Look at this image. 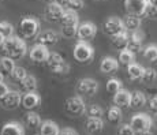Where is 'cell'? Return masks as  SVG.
<instances>
[{
    "mask_svg": "<svg viewBox=\"0 0 157 135\" xmlns=\"http://www.w3.org/2000/svg\"><path fill=\"white\" fill-rule=\"evenodd\" d=\"M144 33L141 32L140 29L135 30V32H131L128 38V44H127V49L132 51L134 53L142 51V43H144Z\"/></svg>",
    "mask_w": 157,
    "mask_h": 135,
    "instance_id": "obj_15",
    "label": "cell"
},
{
    "mask_svg": "<svg viewBox=\"0 0 157 135\" xmlns=\"http://www.w3.org/2000/svg\"><path fill=\"white\" fill-rule=\"evenodd\" d=\"M131 94L128 90L120 89L117 93L113 94V104L120 108H128L131 105Z\"/></svg>",
    "mask_w": 157,
    "mask_h": 135,
    "instance_id": "obj_19",
    "label": "cell"
},
{
    "mask_svg": "<svg viewBox=\"0 0 157 135\" xmlns=\"http://www.w3.org/2000/svg\"><path fill=\"white\" fill-rule=\"evenodd\" d=\"M124 22V26H126V30L127 32H135L141 28V18L138 15H132V14H127L123 19Z\"/></svg>",
    "mask_w": 157,
    "mask_h": 135,
    "instance_id": "obj_23",
    "label": "cell"
},
{
    "mask_svg": "<svg viewBox=\"0 0 157 135\" xmlns=\"http://www.w3.org/2000/svg\"><path fill=\"white\" fill-rule=\"evenodd\" d=\"M0 52L3 56H8L13 59H21L28 53V45L25 40L19 38L18 36H11L4 40L0 45Z\"/></svg>",
    "mask_w": 157,
    "mask_h": 135,
    "instance_id": "obj_1",
    "label": "cell"
},
{
    "mask_svg": "<svg viewBox=\"0 0 157 135\" xmlns=\"http://www.w3.org/2000/svg\"><path fill=\"white\" fill-rule=\"evenodd\" d=\"M47 66L53 74H67L70 71V66L64 62V59L62 58V55L57 52H51L49 58H48Z\"/></svg>",
    "mask_w": 157,
    "mask_h": 135,
    "instance_id": "obj_5",
    "label": "cell"
},
{
    "mask_svg": "<svg viewBox=\"0 0 157 135\" xmlns=\"http://www.w3.org/2000/svg\"><path fill=\"white\" fill-rule=\"evenodd\" d=\"M120 89H123V83H122V81L117 79V78H111L107 82V92L111 93V94L117 93Z\"/></svg>",
    "mask_w": 157,
    "mask_h": 135,
    "instance_id": "obj_33",
    "label": "cell"
},
{
    "mask_svg": "<svg viewBox=\"0 0 157 135\" xmlns=\"http://www.w3.org/2000/svg\"><path fill=\"white\" fill-rule=\"evenodd\" d=\"M60 25L62 28H79V17H78L77 11L66 10L62 21H60Z\"/></svg>",
    "mask_w": 157,
    "mask_h": 135,
    "instance_id": "obj_20",
    "label": "cell"
},
{
    "mask_svg": "<svg viewBox=\"0 0 157 135\" xmlns=\"http://www.w3.org/2000/svg\"><path fill=\"white\" fill-rule=\"evenodd\" d=\"M25 123L29 128H33V130H34V128L40 127L43 122H41V118L38 113L33 112V111H29V112L25 115Z\"/></svg>",
    "mask_w": 157,
    "mask_h": 135,
    "instance_id": "obj_27",
    "label": "cell"
},
{
    "mask_svg": "<svg viewBox=\"0 0 157 135\" xmlns=\"http://www.w3.org/2000/svg\"><path fill=\"white\" fill-rule=\"evenodd\" d=\"M102 28H104V33L108 34L109 37H113V36L119 34V33H122V32H127L123 19H120V18H117V17L108 18L104 22Z\"/></svg>",
    "mask_w": 157,
    "mask_h": 135,
    "instance_id": "obj_8",
    "label": "cell"
},
{
    "mask_svg": "<svg viewBox=\"0 0 157 135\" xmlns=\"http://www.w3.org/2000/svg\"><path fill=\"white\" fill-rule=\"evenodd\" d=\"M28 71L25 70L23 67H19V66H15L14 71L11 73V78H13L14 81H17V82H22L23 79H25L26 77H28Z\"/></svg>",
    "mask_w": 157,
    "mask_h": 135,
    "instance_id": "obj_34",
    "label": "cell"
},
{
    "mask_svg": "<svg viewBox=\"0 0 157 135\" xmlns=\"http://www.w3.org/2000/svg\"><path fill=\"white\" fill-rule=\"evenodd\" d=\"M119 60L112 58V56H105L102 58L101 63H100V70L102 71L104 74H111V73H115L117 71L119 68Z\"/></svg>",
    "mask_w": 157,
    "mask_h": 135,
    "instance_id": "obj_21",
    "label": "cell"
},
{
    "mask_svg": "<svg viewBox=\"0 0 157 135\" xmlns=\"http://www.w3.org/2000/svg\"><path fill=\"white\" fill-rule=\"evenodd\" d=\"M128 38H130L128 32H122V33H119V34L111 37V43H112V45L115 48H117V49H124V48H127Z\"/></svg>",
    "mask_w": 157,
    "mask_h": 135,
    "instance_id": "obj_24",
    "label": "cell"
},
{
    "mask_svg": "<svg viewBox=\"0 0 157 135\" xmlns=\"http://www.w3.org/2000/svg\"><path fill=\"white\" fill-rule=\"evenodd\" d=\"M64 109L68 116L79 118V116H82L86 112L87 108H86V104L83 101L82 96H72V97H68L66 100Z\"/></svg>",
    "mask_w": 157,
    "mask_h": 135,
    "instance_id": "obj_3",
    "label": "cell"
},
{
    "mask_svg": "<svg viewBox=\"0 0 157 135\" xmlns=\"http://www.w3.org/2000/svg\"><path fill=\"white\" fill-rule=\"evenodd\" d=\"M149 108L153 112H157V96H155V97H152L149 100Z\"/></svg>",
    "mask_w": 157,
    "mask_h": 135,
    "instance_id": "obj_43",
    "label": "cell"
},
{
    "mask_svg": "<svg viewBox=\"0 0 157 135\" xmlns=\"http://www.w3.org/2000/svg\"><path fill=\"white\" fill-rule=\"evenodd\" d=\"M10 92V89H8V86L6 85L4 82H0V101L3 100V98L7 96V93Z\"/></svg>",
    "mask_w": 157,
    "mask_h": 135,
    "instance_id": "obj_41",
    "label": "cell"
},
{
    "mask_svg": "<svg viewBox=\"0 0 157 135\" xmlns=\"http://www.w3.org/2000/svg\"><path fill=\"white\" fill-rule=\"evenodd\" d=\"M49 48L43 44H34L30 48V59L34 63H45L49 58Z\"/></svg>",
    "mask_w": 157,
    "mask_h": 135,
    "instance_id": "obj_11",
    "label": "cell"
},
{
    "mask_svg": "<svg viewBox=\"0 0 157 135\" xmlns=\"http://www.w3.org/2000/svg\"><path fill=\"white\" fill-rule=\"evenodd\" d=\"M72 55L78 63H90L94 58V49L87 41L79 40L72 49Z\"/></svg>",
    "mask_w": 157,
    "mask_h": 135,
    "instance_id": "obj_2",
    "label": "cell"
},
{
    "mask_svg": "<svg viewBox=\"0 0 157 135\" xmlns=\"http://www.w3.org/2000/svg\"><path fill=\"white\" fill-rule=\"evenodd\" d=\"M144 58L146 59L147 62L157 63V45L156 44H150L145 48L144 49Z\"/></svg>",
    "mask_w": 157,
    "mask_h": 135,
    "instance_id": "obj_32",
    "label": "cell"
},
{
    "mask_svg": "<svg viewBox=\"0 0 157 135\" xmlns=\"http://www.w3.org/2000/svg\"><path fill=\"white\" fill-rule=\"evenodd\" d=\"M150 2V4H155V6H157V0H149Z\"/></svg>",
    "mask_w": 157,
    "mask_h": 135,
    "instance_id": "obj_49",
    "label": "cell"
},
{
    "mask_svg": "<svg viewBox=\"0 0 157 135\" xmlns=\"http://www.w3.org/2000/svg\"><path fill=\"white\" fill-rule=\"evenodd\" d=\"M3 79H4V75H3V73L0 71V82H3Z\"/></svg>",
    "mask_w": 157,
    "mask_h": 135,
    "instance_id": "obj_48",
    "label": "cell"
},
{
    "mask_svg": "<svg viewBox=\"0 0 157 135\" xmlns=\"http://www.w3.org/2000/svg\"><path fill=\"white\" fill-rule=\"evenodd\" d=\"M149 3V0H124L126 13L142 17V15H145V11H146Z\"/></svg>",
    "mask_w": 157,
    "mask_h": 135,
    "instance_id": "obj_10",
    "label": "cell"
},
{
    "mask_svg": "<svg viewBox=\"0 0 157 135\" xmlns=\"http://www.w3.org/2000/svg\"><path fill=\"white\" fill-rule=\"evenodd\" d=\"M21 85H22V89L25 90V92H36L38 88L37 78H36L34 75H28V77L21 82Z\"/></svg>",
    "mask_w": 157,
    "mask_h": 135,
    "instance_id": "obj_31",
    "label": "cell"
},
{
    "mask_svg": "<svg viewBox=\"0 0 157 135\" xmlns=\"http://www.w3.org/2000/svg\"><path fill=\"white\" fill-rule=\"evenodd\" d=\"M83 6H85V3H83V0H70V4H68L67 10H72V11H79L83 8Z\"/></svg>",
    "mask_w": 157,
    "mask_h": 135,
    "instance_id": "obj_40",
    "label": "cell"
},
{
    "mask_svg": "<svg viewBox=\"0 0 157 135\" xmlns=\"http://www.w3.org/2000/svg\"><path fill=\"white\" fill-rule=\"evenodd\" d=\"M0 135H25V127L19 122H7L3 124Z\"/></svg>",
    "mask_w": 157,
    "mask_h": 135,
    "instance_id": "obj_16",
    "label": "cell"
},
{
    "mask_svg": "<svg viewBox=\"0 0 157 135\" xmlns=\"http://www.w3.org/2000/svg\"><path fill=\"white\" fill-rule=\"evenodd\" d=\"M97 34V26L94 25L93 22L90 21H86V22H82L79 23V28H78V37L79 40H83V41H90L96 37Z\"/></svg>",
    "mask_w": 157,
    "mask_h": 135,
    "instance_id": "obj_12",
    "label": "cell"
},
{
    "mask_svg": "<svg viewBox=\"0 0 157 135\" xmlns=\"http://www.w3.org/2000/svg\"><path fill=\"white\" fill-rule=\"evenodd\" d=\"M66 13V8L62 7V6L59 4L57 2H51L47 4V7H45L44 10V15L45 18H47L49 22H60L63 18V15Z\"/></svg>",
    "mask_w": 157,
    "mask_h": 135,
    "instance_id": "obj_9",
    "label": "cell"
},
{
    "mask_svg": "<svg viewBox=\"0 0 157 135\" xmlns=\"http://www.w3.org/2000/svg\"><path fill=\"white\" fill-rule=\"evenodd\" d=\"M15 68V62L13 58H8V56H3L0 58V71L7 75H11V73Z\"/></svg>",
    "mask_w": 157,
    "mask_h": 135,
    "instance_id": "obj_30",
    "label": "cell"
},
{
    "mask_svg": "<svg viewBox=\"0 0 157 135\" xmlns=\"http://www.w3.org/2000/svg\"><path fill=\"white\" fill-rule=\"evenodd\" d=\"M4 40H6V37L2 34V33H0V45H2L3 43H4Z\"/></svg>",
    "mask_w": 157,
    "mask_h": 135,
    "instance_id": "obj_46",
    "label": "cell"
},
{
    "mask_svg": "<svg viewBox=\"0 0 157 135\" xmlns=\"http://www.w3.org/2000/svg\"><path fill=\"white\" fill-rule=\"evenodd\" d=\"M157 79V73L153 68H145V73L142 75V78H141V81H142L144 83H152L155 82Z\"/></svg>",
    "mask_w": 157,
    "mask_h": 135,
    "instance_id": "obj_36",
    "label": "cell"
},
{
    "mask_svg": "<svg viewBox=\"0 0 157 135\" xmlns=\"http://www.w3.org/2000/svg\"><path fill=\"white\" fill-rule=\"evenodd\" d=\"M116 135H135V131L132 130V127L130 124H123L117 128Z\"/></svg>",
    "mask_w": 157,
    "mask_h": 135,
    "instance_id": "obj_38",
    "label": "cell"
},
{
    "mask_svg": "<svg viewBox=\"0 0 157 135\" xmlns=\"http://www.w3.org/2000/svg\"><path fill=\"white\" fill-rule=\"evenodd\" d=\"M55 2H57L60 6H62V7H64L66 10H67L68 4H70V0H55Z\"/></svg>",
    "mask_w": 157,
    "mask_h": 135,
    "instance_id": "obj_44",
    "label": "cell"
},
{
    "mask_svg": "<svg viewBox=\"0 0 157 135\" xmlns=\"http://www.w3.org/2000/svg\"><path fill=\"white\" fill-rule=\"evenodd\" d=\"M144 73H145V68L141 64H138V63H131L130 66H127V74H128L130 79H132V81L141 79Z\"/></svg>",
    "mask_w": 157,
    "mask_h": 135,
    "instance_id": "obj_25",
    "label": "cell"
},
{
    "mask_svg": "<svg viewBox=\"0 0 157 135\" xmlns=\"http://www.w3.org/2000/svg\"><path fill=\"white\" fill-rule=\"evenodd\" d=\"M98 2H102V0H98Z\"/></svg>",
    "mask_w": 157,
    "mask_h": 135,
    "instance_id": "obj_50",
    "label": "cell"
},
{
    "mask_svg": "<svg viewBox=\"0 0 157 135\" xmlns=\"http://www.w3.org/2000/svg\"><path fill=\"white\" fill-rule=\"evenodd\" d=\"M41 104V97L36 92H28L22 97V107L26 111H33L34 108L40 107Z\"/></svg>",
    "mask_w": 157,
    "mask_h": 135,
    "instance_id": "obj_17",
    "label": "cell"
},
{
    "mask_svg": "<svg viewBox=\"0 0 157 135\" xmlns=\"http://www.w3.org/2000/svg\"><path fill=\"white\" fill-rule=\"evenodd\" d=\"M123 118V113H122V108L117 107V105H112V107L108 109L107 112V119L109 123H113V124H117L120 123V120Z\"/></svg>",
    "mask_w": 157,
    "mask_h": 135,
    "instance_id": "obj_26",
    "label": "cell"
},
{
    "mask_svg": "<svg viewBox=\"0 0 157 135\" xmlns=\"http://www.w3.org/2000/svg\"><path fill=\"white\" fill-rule=\"evenodd\" d=\"M60 135H79V134H78L74 128L67 127V128H63V130L60 131Z\"/></svg>",
    "mask_w": 157,
    "mask_h": 135,
    "instance_id": "obj_42",
    "label": "cell"
},
{
    "mask_svg": "<svg viewBox=\"0 0 157 135\" xmlns=\"http://www.w3.org/2000/svg\"><path fill=\"white\" fill-rule=\"evenodd\" d=\"M0 33L6 38L11 37V36H14V26L7 21H0Z\"/></svg>",
    "mask_w": 157,
    "mask_h": 135,
    "instance_id": "obj_35",
    "label": "cell"
},
{
    "mask_svg": "<svg viewBox=\"0 0 157 135\" xmlns=\"http://www.w3.org/2000/svg\"><path fill=\"white\" fill-rule=\"evenodd\" d=\"M85 128L89 134L94 135L98 134L104 130V120L102 118H93V116H87L86 123H85Z\"/></svg>",
    "mask_w": 157,
    "mask_h": 135,
    "instance_id": "obj_18",
    "label": "cell"
},
{
    "mask_svg": "<svg viewBox=\"0 0 157 135\" xmlns=\"http://www.w3.org/2000/svg\"><path fill=\"white\" fill-rule=\"evenodd\" d=\"M86 112H87V116H93V118H102V115H104L102 108L98 107V105H92V107H89L86 109Z\"/></svg>",
    "mask_w": 157,
    "mask_h": 135,
    "instance_id": "obj_37",
    "label": "cell"
},
{
    "mask_svg": "<svg viewBox=\"0 0 157 135\" xmlns=\"http://www.w3.org/2000/svg\"><path fill=\"white\" fill-rule=\"evenodd\" d=\"M145 104H146V96L140 90H135L131 94V105L130 107L134 108V109H140Z\"/></svg>",
    "mask_w": 157,
    "mask_h": 135,
    "instance_id": "obj_28",
    "label": "cell"
},
{
    "mask_svg": "<svg viewBox=\"0 0 157 135\" xmlns=\"http://www.w3.org/2000/svg\"><path fill=\"white\" fill-rule=\"evenodd\" d=\"M135 135H152V133H150V131H145V133H138Z\"/></svg>",
    "mask_w": 157,
    "mask_h": 135,
    "instance_id": "obj_45",
    "label": "cell"
},
{
    "mask_svg": "<svg viewBox=\"0 0 157 135\" xmlns=\"http://www.w3.org/2000/svg\"><path fill=\"white\" fill-rule=\"evenodd\" d=\"M60 128L57 123L52 120H44L40 126V134L41 135H60Z\"/></svg>",
    "mask_w": 157,
    "mask_h": 135,
    "instance_id": "obj_22",
    "label": "cell"
},
{
    "mask_svg": "<svg viewBox=\"0 0 157 135\" xmlns=\"http://www.w3.org/2000/svg\"><path fill=\"white\" fill-rule=\"evenodd\" d=\"M22 97L23 96L19 92H17V90H10V92L7 93V96L0 101V104H2V107L4 108V109L13 111V109H17V108L19 107V104H22Z\"/></svg>",
    "mask_w": 157,
    "mask_h": 135,
    "instance_id": "obj_13",
    "label": "cell"
},
{
    "mask_svg": "<svg viewBox=\"0 0 157 135\" xmlns=\"http://www.w3.org/2000/svg\"><path fill=\"white\" fill-rule=\"evenodd\" d=\"M98 90V82L93 78H82L78 81L77 92L79 96H85V97H92L97 93Z\"/></svg>",
    "mask_w": 157,
    "mask_h": 135,
    "instance_id": "obj_7",
    "label": "cell"
},
{
    "mask_svg": "<svg viewBox=\"0 0 157 135\" xmlns=\"http://www.w3.org/2000/svg\"><path fill=\"white\" fill-rule=\"evenodd\" d=\"M153 124L157 127V112H156V115H155V118H153Z\"/></svg>",
    "mask_w": 157,
    "mask_h": 135,
    "instance_id": "obj_47",
    "label": "cell"
},
{
    "mask_svg": "<svg viewBox=\"0 0 157 135\" xmlns=\"http://www.w3.org/2000/svg\"><path fill=\"white\" fill-rule=\"evenodd\" d=\"M37 135H41V134H37Z\"/></svg>",
    "mask_w": 157,
    "mask_h": 135,
    "instance_id": "obj_51",
    "label": "cell"
},
{
    "mask_svg": "<svg viewBox=\"0 0 157 135\" xmlns=\"http://www.w3.org/2000/svg\"><path fill=\"white\" fill-rule=\"evenodd\" d=\"M119 63L123 66H130L131 63H135V53L132 52V51L127 49V48H124V49H122L119 52Z\"/></svg>",
    "mask_w": 157,
    "mask_h": 135,
    "instance_id": "obj_29",
    "label": "cell"
},
{
    "mask_svg": "<svg viewBox=\"0 0 157 135\" xmlns=\"http://www.w3.org/2000/svg\"><path fill=\"white\" fill-rule=\"evenodd\" d=\"M40 30V21L34 17H23L19 22V33L23 38L37 37Z\"/></svg>",
    "mask_w": 157,
    "mask_h": 135,
    "instance_id": "obj_4",
    "label": "cell"
},
{
    "mask_svg": "<svg viewBox=\"0 0 157 135\" xmlns=\"http://www.w3.org/2000/svg\"><path fill=\"white\" fill-rule=\"evenodd\" d=\"M130 126L135 131V134L150 131V128L153 126V119L149 115H146V113H137V115H134L131 118Z\"/></svg>",
    "mask_w": 157,
    "mask_h": 135,
    "instance_id": "obj_6",
    "label": "cell"
},
{
    "mask_svg": "<svg viewBox=\"0 0 157 135\" xmlns=\"http://www.w3.org/2000/svg\"><path fill=\"white\" fill-rule=\"evenodd\" d=\"M60 36L57 34L55 30H45V32H41L37 34V43L38 44H43L45 47H52V45H55L57 41H59Z\"/></svg>",
    "mask_w": 157,
    "mask_h": 135,
    "instance_id": "obj_14",
    "label": "cell"
},
{
    "mask_svg": "<svg viewBox=\"0 0 157 135\" xmlns=\"http://www.w3.org/2000/svg\"><path fill=\"white\" fill-rule=\"evenodd\" d=\"M145 17L149 18V19L157 21V6L150 4V3H149V6H147L146 11H145Z\"/></svg>",
    "mask_w": 157,
    "mask_h": 135,
    "instance_id": "obj_39",
    "label": "cell"
}]
</instances>
